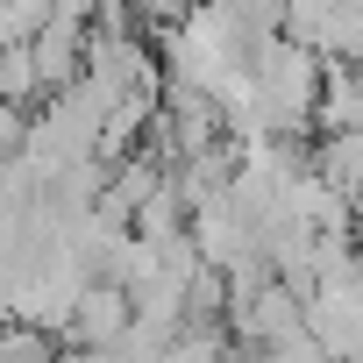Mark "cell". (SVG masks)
<instances>
[{
	"label": "cell",
	"mask_w": 363,
	"mask_h": 363,
	"mask_svg": "<svg viewBox=\"0 0 363 363\" xmlns=\"http://www.w3.org/2000/svg\"><path fill=\"white\" fill-rule=\"evenodd\" d=\"M22 135H29V114L0 100V164H8V157H22Z\"/></svg>",
	"instance_id": "8"
},
{
	"label": "cell",
	"mask_w": 363,
	"mask_h": 363,
	"mask_svg": "<svg viewBox=\"0 0 363 363\" xmlns=\"http://www.w3.org/2000/svg\"><path fill=\"white\" fill-rule=\"evenodd\" d=\"M221 356H228V328L221 320H186L157 363H221Z\"/></svg>",
	"instance_id": "4"
},
{
	"label": "cell",
	"mask_w": 363,
	"mask_h": 363,
	"mask_svg": "<svg viewBox=\"0 0 363 363\" xmlns=\"http://www.w3.org/2000/svg\"><path fill=\"white\" fill-rule=\"evenodd\" d=\"M306 171L320 178V186L356 214L363 207V128H349V135H320L313 150H306Z\"/></svg>",
	"instance_id": "3"
},
{
	"label": "cell",
	"mask_w": 363,
	"mask_h": 363,
	"mask_svg": "<svg viewBox=\"0 0 363 363\" xmlns=\"http://www.w3.org/2000/svg\"><path fill=\"white\" fill-rule=\"evenodd\" d=\"M0 363H57V342L22 320H0Z\"/></svg>",
	"instance_id": "5"
},
{
	"label": "cell",
	"mask_w": 363,
	"mask_h": 363,
	"mask_svg": "<svg viewBox=\"0 0 363 363\" xmlns=\"http://www.w3.org/2000/svg\"><path fill=\"white\" fill-rule=\"evenodd\" d=\"M128 328V292L121 285H86L72 320H65V349H114Z\"/></svg>",
	"instance_id": "2"
},
{
	"label": "cell",
	"mask_w": 363,
	"mask_h": 363,
	"mask_svg": "<svg viewBox=\"0 0 363 363\" xmlns=\"http://www.w3.org/2000/svg\"><path fill=\"white\" fill-rule=\"evenodd\" d=\"M43 22H50V0H0V29H8V43H29Z\"/></svg>",
	"instance_id": "6"
},
{
	"label": "cell",
	"mask_w": 363,
	"mask_h": 363,
	"mask_svg": "<svg viewBox=\"0 0 363 363\" xmlns=\"http://www.w3.org/2000/svg\"><path fill=\"white\" fill-rule=\"evenodd\" d=\"M22 50H29L36 93H43V100H57V93H65V86L79 79V65H86V29H79V22H57V15H50V22H43V29H36L29 43H22Z\"/></svg>",
	"instance_id": "1"
},
{
	"label": "cell",
	"mask_w": 363,
	"mask_h": 363,
	"mask_svg": "<svg viewBox=\"0 0 363 363\" xmlns=\"http://www.w3.org/2000/svg\"><path fill=\"white\" fill-rule=\"evenodd\" d=\"M221 363H257V356H250V349H235V342H228V356H221Z\"/></svg>",
	"instance_id": "9"
},
{
	"label": "cell",
	"mask_w": 363,
	"mask_h": 363,
	"mask_svg": "<svg viewBox=\"0 0 363 363\" xmlns=\"http://www.w3.org/2000/svg\"><path fill=\"white\" fill-rule=\"evenodd\" d=\"M257 363H328V356H320V349H313V335H306V328H299V335H292V342H271V349H264V356H257Z\"/></svg>",
	"instance_id": "7"
}]
</instances>
